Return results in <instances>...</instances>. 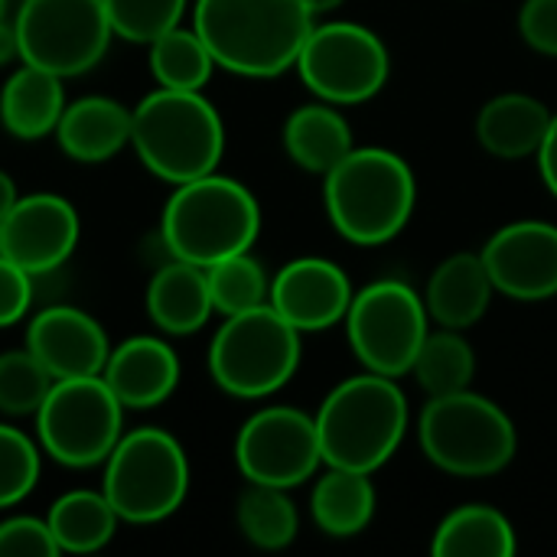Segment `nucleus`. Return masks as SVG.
<instances>
[{"label":"nucleus","mask_w":557,"mask_h":557,"mask_svg":"<svg viewBox=\"0 0 557 557\" xmlns=\"http://www.w3.org/2000/svg\"><path fill=\"white\" fill-rule=\"evenodd\" d=\"M206 277H209L212 307L222 317H235V313L264 307L271 297V277L251 251H238V255H228V258L209 264Z\"/></svg>","instance_id":"nucleus-31"},{"label":"nucleus","mask_w":557,"mask_h":557,"mask_svg":"<svg viewBox=\"0 0 557 557\" xmlns=\"http://www.w3.org/2000/svg\"><path fill=\"white\" fill-rule=\"evenodd\" d=\"M33 304V274L0 255V330L20 323Z\"/></svg>","instance_id":"nucleus-36"},{"label":"nucleus","mask_w":557,"mask_h":557,"mask_svg":"<svg viewBox=\"0 0 557 557\" xmlns=\"http://www.w3.org/2000/svg\"><path fill=\"white\" fill-rule=\"evenodd\" d=\"M55 144L75 163H104L131 147V108L108 95H85L65 104Z\"/></svg>","instance_id":"nucleus-20"},{"label":"nucleus","mask_w":557,"mask_h":557,"mask_svg":"<svg viewBox=\"0 0 557 557\" xmlns=\"http://www.w3.org/2000/svg\"><path fill=\"white\" fill-rule=\"evenodd\" d=\"M33 421L42 454L69 470L104 467L124 434V408L101 375L55 379Z\"/></svg>","instance_id":"nucleus-9"},{"label":"nucleus","mask_w":557,"mask_h":557,"mask_svg":"<svg viewBox=\"0 0 557 557\" xmlns=\"http://www.w3.org/2000/svg\"><path fill=\"white\" fill-rule=\"evenodd\" d=\"M418 441L437 470L463 480L503 473L519 450L512 418L473 388L431 398L418 418Z\"/></svg>","instance_id":"nucleus-6"},{"label":"nucleus","mask_w":557,"mask_h":557,"mask_svg":"<svg viewBox=\"0 0 557 557\" xmlns=\"http://www.w3.org/2000/svg\"><path fill=\"white\" fill-rule=\"evenodd\" d=\"M539 170H542V180H545L548 193L557 199V114L552 117V127L545 134L542 150H539Z\"/></svg>","instance_id":"nucleus-38"},{"label":"nucleus","mask_w":557,"mask_h":557,"mask_svg":"<svg viewBox=\"0 0 557 557\" xmlns=\"http://www.w3.org/2000/svg\"><path fill=\"white\" fill-rule=\"evenodd\" d=\"M144 304L153 326L170 336H193L215 313L206 268L180 258H170L163 268L153 271Z\"/></svg>","instance_id":"nucleus-21"},{"label":"nucleus","mask_w":557,"mask_h":557,"mask_svg":"<svg viewBox=\"0 0 557 557\" xmlns=\"http://www.w3.org/2000/svg\"><path fill=\"white\" fill-rule=\"evenodd\" d=\"M82 219L65 196L29 193L13 202L0 222V255L39 277L62 268L78 245Z\"/></svg>","instance_id":"nucleus-14"},{"label":"nucleus","mask_w":557,"mask_h":557,"mask_svg":"<svg viewBox=\"0 0 557 557\" xmlns=\"http://www.w3.org/2000/svg\"><path fill=\"white\" fill-rule=\"evenodd\" d=\"M411 375L428 398L467 392L476 375V352L463 330L441 326L437 333H428L411 366Z\"/></svg>","instance_id":"nucleus-28"},{"label":"nucleus","mask_w":557,"mask_h":557,"mask_svg":"<svg viewBox=\"0 0 557 557\" xmlns=\"http://www.w3.org/2000/svg\"><path fill=\"white\" fill-rule=\"evenodd\" d=\"M346 0H304V7L313 13V16H320V13H330V10H339Z\"/></svg>","instance_id":"nucleus-41"},{"label":"nucleus","mask_w":557,"mask_h":557,"mask_svg":"<svg viewBox=\"0 0 557 557\" xmlns=\"http://www.w3.org/2000/svg\"><path fill=\"white\" fill-rule=\"evenodd\" d=\"M131 147L147 173L180 186L219 170L225 124L202 91L153 88L131 108Z\"/></svg>","instance_id":"nucleus-3"},{"label":"nucleus","mask_w":557,"mask_h":557,"mask_svg":"<svg viewBox=\"0 0 557 557\" xmlns=\"http://www.w3.org/2000/svg\"><path fill=\"white\" fill-rule=\"evenodd\" d=\"M13 59H20L16 29H13V20H0V65H10Z\"/></svg>","instance_id":"nucleus-39"},{"label":"nucleus","mask_w":557,"mask_h":557,"mask_svg":"<svg viewBox=\"0 0 557 557\" xmlns=\"http://www.w3.org/2000/svg\"><path fill=\"white\" fill-rule=\"evenodd\" d=\"M235 463L248 483L294 490L317 476L323 463L313 414L290 405L255 411L235 437Z\"/></svg>","instance_id":"nucleus-13"},{"label":"nucleus","mask_w":557,"mask_h":557,"mask_svg":"<svg viewBox=\"0 0 557 557\" xmlns=\"http://www.w3.org/2000/svg\"><path fill=\"white\" fill-rule=\"evenodd\" d=\"M20 199V193H16V186H13V180H10V173H3L0 170V222L7 219V212L13 209V202Z\"/></svg>","instance_id":"nucleus-40"},{"label":"nucleus","mask_w":557,"mask_h":557,"mask_svg":"<svg viewBox=\"0 0 557 557\" xmlns=\"http://www.w3.org/2000/svg\"><path fill=\"white\" fill-rule=\"evenodd\" d=\"M519 33L525 46L557 59V0H525L519 10Z\"/></svg>","instance_id":"nucleus-37"},{"label":"nucleus","mask_w":557,"mask_h":557,"mask_svg":"<svg viewBox=\"0 0 557 557\" xmlns=\"http://www.w3.org/2000/svg\"><path fill=\"white\" fill-rule=\"evenodd\" d=\"M483 261L496 284L519 304H542L557 297V225L542 219H519L503 225L486 245Z\"/></svg>","instance_id":"nucleus-15"},{"label":"nucleus","mask_w":557,"mask_h":557,"mask_svg":"<svg viewBox=\"0 0 557 557\" xmlns=\"http://www.w3.org/2000/svg\"><path fill=\"white\" fill-rule=\"evenodd\" d=\"M300 336L271 304L225 317L209 346V375L232 398H271L300 369Z\"/></svg>","instance_id":"nucleus-7"},{"label":"nucleus","mask_w":557,"mask_h":557,"mask_svg":"<svg viewBox=\"0 0 557 557\" xmlns=\"http://www.w3.org/2000/svg\"><path fill=\"white\" fill-rule=\"evenodd\" d=\"M352 147H356L352 127L330 101L304 104L290 111V117L284 121L287 157L313 176H326Z\"/></svg>","instance_id":"nucleus-24"},{"label":"nucleus","mask_w":557,"mask_h":557,"mask_svg":"<svg viewBox=\"0 0 557 557\" xmlns=\"http://www.w3.org/2000/svg\"><path fill=\"white\" fill-rule=\"evenodd\" d=\"M493 294H496V284L490 277L483 255L457 251L434 268V274L428 281L424 307L437 326L470 330L473 323H480L486 317Z\"/></svg>","instance_id":"nucleus-19"},{"label":"nucleus","mask_w":557,"mask_h":557,"mask_svg":"<svg viewBox=\"0 0 557 557\" xmlns=\"http://www.w3.org/2000/svg\"><path fill=\"white\" fill-rule=\"evenodd\" d=\"M552 111L545 101L522 95V91H506L490 98L480 114H476V140L483 150H490L499 160H525L539 157L545 134L552 127Z\"/></svg>","instance_id":"nucleus-22"},{"label":"nucleus","mask_w":557,"mask_h":557,"mask_svg":"<svg viewBox=\"0 0 557 557\" xmlns=\"http://www.w3.org/2000/svg\"><path fill=\"white\" fill-rule=\"evenodd\" d=\"M317 16L304 0H196L193 29L219 69L274 78L297 65Z\"/></svg>","instance_id":"nucleus-1"},{"label":"nucleus","mask_w":557,"mask_h":557,"mask_svg":"<svg viewBox=\"0 0 557 557\" xmlns=\"http://www.w3.org/2000/svg\"><path fill=\"white\" fill-rule=\"evenodd\" d=\"M287 493L290 490H281V486L248 483V490L238 496L235 522H238V532L255 548L281 552V548L294 545V539L300 532V512Z\"/></svg>","instance_id":"nucleus-29"},{"label":"nucleus","mask_w":557,"mask_h":557,"mask_svg":"<svg viewBox=\"0 0 557 557\" xmlns=\"http://www.w3.org/2000/svg\"><path fill=\"white\" fill-rule=\"evenodd\" d=\"M7 10H10V0H0V20H7Z\"/></svg>","instance_id":"nucleus-42"},{"label":"nucleus","mask_w":557,"mask_h":557,"mask_svg":"<svg viewBox=\"0 0 557 557\" xmlns=\"http://www.w3.org/2000/svg\"><path fill=\"white\" fill-rule=\"evenodd\" d=\"M26 349L49 369L52 379L101 375L111 343L101 323L69 304L46 307L26 326Z\"/></svg>","instance_id":"nucleus-17"},{"label":"nucleus","mask_w":557,"mask_h":557,"mask_svg":"<svg viewBox=\"0 0 557 557\" xmlns=\"http://www.w3.org/2000/svg\"><path fill=\"white\" fill-rule=\"evenodd\" d=\"M313 421L326 467L379 473L408 434V398L398 379L366 372L339 382Z\"/></svg>","instance_id":"nucleus-4"},{"label":"nucleus","mask_w":557,"mask_h":557,"mask_svg":"<svg viewBox=\"0 0 557 557\" xmlns=\"http://www.w3.org/2000/svg\"><path fill=\"white\" fill-rule=\"evenodd\" d=\"M424 297L405 281H375L356 290L346 313V336L366 372L401 379L411 375L421 343L428 339Z\"/></svg>","instance_id":"nucleus-11"},{"label":"nucleus","mask_w":557,"mask_h":557,"mask_svg":"<svg viewBox=\"0 0 557 557\" xmlns=\"http://www.w3.org/2000/svg\"><path fill=\"white\" fill-rule=\"evenodd\" d=\"M49 369L23 346L0 352V414L7 418H33L52 388Z\"/></svg>","instance_id":"nucleus-32"},{"label":"nucleus","mask_w":557,"mask_h":557,"mask_svg":"<svg viewBox=\"0 0 557 557\" xmlns=\"http://www.w3.org/2000/svg\"><path fill=\"white\" fill-rule=\"evenodd\" d=\"M101 493L131 525H153L180 512L189 493V457L163 428L121 434L104 460Z\"/></svg>","instance_id":"nucleus-8"},{"label":"nucleus","mask_w":557,"mask_h":557,"mask_svg":"<svg viewBox=\"0 0 557 557\" xmlns=\"http://www.w3.org/2000/svg\"><path fill=\"white\" fill-rule=\"evenodd\" d=\"M101 379L124 411H147L176 392L180 356L157 336H131L121 346H111Z\"/></svg>","instance_id":"nucleus-18"},{"label":"nucleus","mask_w":557,"mask_h":557,"mask_svg":"<svg viewBox=\"0 0 557 557\" xmlns=\"http://www.w3.org/2000/svg\"><path fill=\"white\" fill-rule=\"evenodd\" d=\"M379 493L372 473L326 467L310 493V512L323 535L330 539H352L366 532L375 519Z\"/></svg>","instance_id":"nucleus-25"},{"label":"nucleus","mask_w":557,"mask_h":557,"mask_svg":"<svg viewBox=\"0 0 557 557\" xmlns=\"http://www.w3.org/2000/svg\"><path fill=\"white\" fill-rule=\"evenodd\" d=\"M431 552L437 557H512L519 552L512 522L486 506L470 503L454 509L434 532Z\"/></svg>","instance_id":"nucleus-27"},{"label":"nucleus","mask_w":557,"mask_h":557,"mask_svg":"<svg viewBox=\"0 0 557 557\" xmlns=\"http://www.w3.org/2000/svg\"><path fill=\"white\" fill-rule=\"evenodd\" d=\"M147 49H150V75L160 88L202 91L212 72L219 69L202 36L186 26L166 29Z\"/></svg>","instance_id":"nucleus-30"},{"label":"nucleus","mask_w":557,"mask_h":557,"mask_svg":"<svg viewBox=\"0 0 557 557\" xmlns=\"http://www.w3.org/2000/svg\"><path fill=\"white\" fill-rule=\"evenodd\" d=\"M294 69L320 101L362 104L385 88L392 55L375 29L352 20H330L313 23Z\"/></svg>","instance_id":"nucleus-12"},{"label":"nucleus","mask_w":557,"mask_h":557,"mask_svg":"<svg viewBox=\"0 0 557 557\" xmlns=\"http://www.w3.org/2000/svg\"><path fill=\"white\" fill-rule=\"evenodd\" d=\"M13 29L20 62L59 78L91 72L114 39L104 0H23L13 13Z\"/></svg>","instance_id":"nucleus-10"},{"label":"nucleus","mask_w":557,"mask_h":557,"mask_svg":"<svg viewBox=\"0 0 557 557\" xmlns=\"http://www.w3.org/2000/svg\"><path fill=\"white\" fill-rule=\"evenodd\" d=\"M42 447L20 428L0 424V512L20 506L39 480Z\"/></svg>","instance_id":"nucleus-34"},{"label":"nucleus","mask_w":557,"mask_h":557,"mask_svg":"<svg viewBox=\"0 0 557 557\" xmlns=\"http://www.w3.org/2000/svg\"><path fill=\"white\" fill-rule=\"evenodd\" d=\"M356 290L349 274L326 258H294L271 277L268 304L300 333H320L346 320Z\"/></svg>","instance_id":"nucleus-16"},{"label":"nucleus","mask_w":557,"mask_h":557,"mask_svg":"<svg viewBox=\"0 0 557 557\" xmlns=\"http://www.w3.org/2000/svg\"><path fill=\"white\" fill-rule=\"evenodd\" d=\"M104 10L114 36L137 46H150L157 36L180 26L186 0H104Z\"/></svg>","instance_id":"nucleus-33"},{"label":"nucleus","mask_w":557,"mask_h":557,"mask_svg":"<svg viewBox=\"0 0 557 557\" xmlns=\"http://www.w3.org/2000/svg\"><path fill=\"white\" fill-rule=\"evenodd\" d=\"M46 522L59 555H91L114 539L121 516L101 490H72L49 506Z\"/></svg>","instance_id":"nucleus-26"},{"label":"nucleus","mask_w":557,"mask_h":557,"mask_svg":"<svg viewBox=\"0 0 557 557\" xmlns=\"http://www.w3.org/2000/svg\"><path fill=\"white\" fill-rule=\"evenodd\" d=\"M261 235V206L255 193L215 173L180 183L160 215V242L170 258L209 268L228 255L251 251Z\"/></svg>","instance_id":"nucleus-5"},{"label":"nucleus","mask_w":557,"mask_h":557,"mask_svg":"<svg viewBox=\"0 0 557 557\" xmlns=\"http://www.w3.org/2000/svg\"><path fill=\"white\" fill-rule=\"evenodd\" d=\"M59 545L46 519L7 516L0 522V557H55Z\"/></svg>","instance_id":"nucleus-35"},{"label":"nucleus","mask_w":557,"mask_h":557,"mask_svg":"<svg viewBox=\"0 0 557 557\" xmlns=\"http://www.w3.org/2000/svg\"><path fill=\"white\" fill-rule=\"evenodd\" d=\"M59 75L20 62L0 88V124L16 140H39L55 134V124L65 111V91Z\"/></svg>","instance_id":"nucleus-23"},{"label":"nucleus","mask_w":557,"mask_h":557,"mask_svg":"<svg viewBox=\"0 0 557 557\" xmlns=\"http://www.w3.org/2000/svg\"><path fill=\"white\" fill-rule=\"evenodd\" d=\"M418 202V180L405 157L385 147H352L323 176V206L333 228L362 248L401 235Z\"/></svg>","instance_id":"nucleus-2"}]
</instances>
